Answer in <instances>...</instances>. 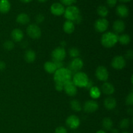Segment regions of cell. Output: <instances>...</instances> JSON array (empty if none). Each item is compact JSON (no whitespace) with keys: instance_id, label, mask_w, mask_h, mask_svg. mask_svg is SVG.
I'll use <instances>...</instances> for the list:
<instances>
[{"instance_id":"cell-42","label":"cell","mask_w":133,"mask_h":133,"mask_svg":"<svg viewBox=\"0 0 133 133\" xmlns=\"http://www.w3.org/2000/svg\"><path fill=\"white\" fill-rule=\"evenodd\" d=\"M82 20H83V18H82L81 15H80L79 17H78L76 19H75V22H75L76 24H79V23H81Z\"/></svg>"},{"instance_id":"cell-10","label":"cell","mask_w":133,"mask_h":133,"mask_svg":"<svg viewBox=\"0 0 133 133\" xmlns=\"http://www.w3.org/2000/svg\"><path fill=\"white\" fill-rule=\"evenodd\" d=\"M83 66H84V63H83V60L77 57V58H74L71 61L69 70L71 72H78L83 68Z\"/></svg>"},{"instance_id":"cell-17","label":"cell","mask_w":133,"mask_h":133,"mask_svg":"<svg viewBox=\"0 0 133 133\" xmlns=\"http://www.w3.org/2000/svg\"><path fill=\"white\" fill-rule=\"evenodd\" d=\"M23 32L19 29H14L11 32V38L12 41L16 42H21L23 38Z\"/></svg>"},{"instance_id":"cell-38","label":"cell","mask_w":133,"mask_h":133,"mask_svg":"<svg viewBox=\"0 0 133 133\" xmlns=\"http://www.w3.org/2000/svg\"><path fill=\"white\" fill-rule=\"evenodd\" d=\"M55 89L57 90V91H58V92H61V91L63 90L64 89V84L60 83H55Z\"/></svg>"},{"instance_id":"cell-14","label":"cell","mask_w":133,"mask_h":133,"mask_svg":"<svg viewBox=\"0 0 133 133\" xmlns=\"http://www.w3.org/2000/svg\"><path fill=\"white\" fill-rule=\"evenodd\" d=\"M99 105L94 100H88L86 101L83 106V109L87 113H92L98 110Z\"/></svg>"},{"instance_id":"cell-45","label":"cell","mask_w":133,"mask_h":133,"mask_svg":"<svg viewBox=\"0 0 133 133\" xmlns=\"http://www.w3.org/2000/svg\"><path fill=\"white\" fill-rule=\"evenodd\" d=\"M110 131H111L112 133H119V131L117 129H112Z\"/></svg>"},{"instance_id":"cell-15","label":"cell","mask_w":133,"mask_h":133,"mask_svg":"<svg viewBox=\"0 0 133 133\" xmlns=\"http://www.w3.org/2000/svg\"><path fill=\"white\" fill-rule=\"evenodd\" d=\"M116 12L117 15L121 18H126L129 14V10L126 5L121 4L119 5L116 9Z\"/></svg>"},{"instance_id":"cell-44","label":"cell","mask_w":133,"mask_h":133,"mask_svg":"<svg viewBox=\"0 0 133 133\" xmlns=\"http://www.w3.org/2000/svg\"><path fill=\"white\" fill-rule=\"evenodd\" d=\"M127 112H128V114H130V115H132L133 113L132 108H129V109H128V110H127Z\"/></svg>"},{"instance_id":"cell-11","label":"cell","mask_w":133,"mask_h":133,"mask_svg":"<svg viewBox=\"0 0 133 133\" xmlns=\"http://www.w3.org/2000/svg\"><path fill=\"white\" fill-rule=\"evenodd\" d=\"M63 90L65 91L66 94L71 97L75 96L77 93V88L76 86L74 84L72 81H70L64 83Z\"/></svg>"},{"instance_id":"cell-12","label":"cell","mask_w":133,"mask_h":133,"mask_svg":"<svg viewBox=\"0 0 133 133\" xmlns=\"http://www.w3.org/2000/svg\"><path fill=\"white\" fill-rule=\"evenodd\" d=\"M50 11L53 15L59 16L64 14L65 11V7L61 3L56 2L51 5L50 7Z\"/></svg>"},{"instance_id":"cell-6","label":"cell","mask_w":133,"mask_h":133,"mask_svg":"<svg viewBox=\"0 0 133 133\" xmlns=\"http://www.w3.org/2000/svg\"><path fill=\"white\" fill-rule=\"evenodd\" d=\"M125 65L126 61L123 56H116L112 60L111 66L116 70H122L125 67Z\"/></svg>"},{"instance_id":"cell-39","label":"cell","mask_w":133,"mask_h":133,"mask_svg":"<svg viewBox=\"0 0 133 133\" xmlns=\"http://www.w3.org/2000/svg\"><path fill=\"white\" fill-rule=\"evenodd\" d=\"M125 57L129 60L132 59L133 58V51L131 49H129V50L127 51L125 53Z\"/></svg>"},{"instance_id":"cell-28","label":"cell","mask_w":133,"mask_h":133,"mask_svg":"<svg viewBox=\"0 0 133 133\" xmlns=\"http://www.w3.org/2000/svg\"><path fill=\"white\" fill-rule=\"evenodd\" d=\"M70 107L75 112H80L82 109L80 102L77 99H73L70 101Z\"/></svg>"},{"instance_id":"cell-3","label":"cell","mask_w":133,"mask_h":133,"mask_svg":"<svg viewBox=\"0 0 133 133\" xmlns=\"http://www.w3.org/2000/svg\"><path fill=\"white\" fill-rule=\"evenodd\" d=\"M72 78V82L74 83V84L78 87H84L85 88L89 81L88 75L85 73L81 72V71H78V72L75 73Z\"/></svg>"},{"instance_id":"cell-41","label":"cell","mask_w":133,"mask_h":133,"mask_svg":"<svg viewBox=\"0 0 133 133\" xmlns=\"http://www.w3.org/2000/svg\"><path fill=\"white\" fill-rule=\"evenodd\" d=\"M94 87V83H93V81H90V80H89V81H88V84H87V85L86 86L85 88H87V89L90 90L91 88H92V87Z\"/></svg>"},{"instance_id":"cell-47","label":"cell","mask_w":133,"mask_h":133,"mask_svg":"<svg viewBox=\"0 0 133 133\" xmlns=\"http://www.w3.org/2000/svg\"><path fill=\"white\" fill-rule=\"evenodd\" d=\"M22 3H27L31 2L32 0H20Z\"/></svg>"},{"instance_id":"cell-20","label":"cell","mask_w":133,"mask_h":133,"mask_svg":"<svg viewBox=\"0 0 133 133\" xmlns=\"http://www.w3.org/2000/svg\"><path fill=\"white\" fill-rule=\"evenodd\" d=\"M30 17L26 13L22 12L18 14L16 17V22L21 25H26L29 23Z\"/></svg>"},{"instance_id":"cell-27","label":"cell","mask_w":133,"mask_h":133,"mask_svg":"<svg viewBox=\"0 0 133 133\" xmlns=\"http://www.w3.org/2000/svg\"><path fill=\"white\" fill-rule=\"evenodd\" d=\"M118 42L122 45H128L131 42V37L129 35L123 34L118 36Z\"/></svg>"},{"instance_id":"cell-21","label":"cell","mask_w":133,"mask_h":133,"mask_svg":"<svg viewBox=\"0 0 133 133\" xmlns=\"http://www.w3.org/2000/svg\"><path fill=\"white\" fill-rule=\"evenodd\" d=\"M11 5L9 0H0V12L6 14L10 10Z\"/></svg>"},{"instance_id":"cell-52","label":"cell","mask_w":133,"mask_h":133,"mask_svg":"<svg viewBox=\"0 0 133 133\" xmlns=\"http://www.w3.org/2000/svg\"><path fill=\"white\" fill-rule=\"evenodd\" d=\"M72 133H75V132H72Z\"/></svg>"},{"instance_id":"cell-51","label":"cell","mask_w":133,"mask_h":133,"mask_svg":"<svg viewBox=\"0 0 133 133\" xmlns=\"http://www.w3.org/2000/svg\"><path fill=\"white\" fill-rule=\"evenodd\" d=\"M122 133H129V132H126V131H125V132H122Z\"/></svg>"},{"instance_id":"cell-26","label":"cell","mask_w":133,"mask_h":133,"mask_svg":"<svg viewBox=\"0 0 133 133\" xmlns=\"http://www.w3.org/2000/svg\"><path fill=\"white\" fill-rule=\"evenodd\" d=\"M103 127L107 131H110L113 127V122L110 118H105L102 122Z\"/></svg>"},{"instance_id":"cell-46","label":"cell","mask_w":133,"mask_h":133,"mask_svg":"<svg viewBox=\"0 0 133 133\" xmlns=\"http://www.w3.org/2000/svg\"><path fill=\"white\" fill-rule=\"evenodd\" d=\"M61 47H62V48H64V47H65L66 45V42L65 41H62L61 42Z\"/></svg>"},{"instance_id":"cell-37","label":"cell","mask_w":133,"mask_h":133,"mask_svg":"<svg viewBox=\"0 0 133 133\" xmlns=\"http://www.w3.org/2000/svg\"><path fill=\"white\" fill-rule=\"evenodd\" d=\"M118 0H107V4L109 7H114L116 5Z\"/></svg>"},{"instance_id":"cell-33","label":"cell","mask_w":133,"mask_h":133,"mask_svg":"<svg viewBox=\"0 0 133 133\" xmlns=\"http://www.w3.org/2000/svg\"><path fill=\"white\" fill-rule=\"evenodd\" d=\"M126 104L127 105H131L132 106L133 105V93L132 92H131L128 96H127L125 99Z\"/></svg>"},{"instance_id":"cell-4","label":"cell","mask_w":133,"mask_h":133,"mask_svg":"<svg viewBox=\"0 0 133 133\" xmlns=\"http://www.w3.org/2000/svg\"><path fill=\"white\" fill-rule=\"evenodd\" d=\"M64 15L67 20L74 22L75 19L81 15L80 10L77 6H75V5L68 6L65 9Z\"/></svg>"},{"instance_id":"cell-7","label":"cell","mask_w":133,"mask_h":133,"mask_svg":"<svg viewBox=\"0 0 133 133\" xmlns=\"http://www.w3.org/2000/svg\"><path fill=\"white\" fill-rule=\"evenodd\" d=\"M109 23L105 18H99L97 19L94 23V28L96 31L99 32H104L107 30Z\"/></svg>"},{"instance_id":"cell-8","label":"cell","mask_w":133,"mask_h":133,"mask_svg":"<svg viewBox=\"0 0 133 133\" xmlns=\"http://www.w3.org/2000/svg\"><path fill=\"white\" fill-rule=\"evenodd\" d=\"M66 50L64 48H62V47H58V48H55L51 53L53 61H63L66 57Z\"/></svg>"},{"instance_id":"cell-50","label":"cell","mask_w":133,"mask_h":133,"mask_svg":"<svg viewBox=\"0 0 133 133\" xmlns=\"http://www.w3.org/2000/svg\"><path fill=\"white\" fill-rule=\"evenodd\" d=\"M38 1L39 2L44 3V2H45V1H48V0H38Z\"/></svg>"},{"instance_id":"cell-35","label":"cell","mask_w":133,"mask_h":133,"mask_svg":"<svg viewBox=\"0 0 133 133\" xmlns=\"http://www.w3.org/2000/svg\"><path fill=\"white\" fill-rule=\"evenodd\" d=\"M35 19H36V22L37 23H41L45 19V17H44V16L42 14H38L36 15Z\"/></svg>"},{"instance_id":"cell-19","label":"cell","mask_w":133,"mask_h":133,"mask_svg":"<svg viewBox=\"0 0 133 133\" xmlns=\"http://www.w3.org/2000/svg\"><path fill=\"white\" fill-rule=\"evenodd\" d=\"M116 100L112 97H108L104 100V106L107 110H112L116 107Z\"/></svg>"},{"instance_id":"cell-48","label":"cell","mask_w":133,"mask_h":133,"mask_svg":"<svg viewBox=\"0 0 133 133\" xmlns=\"http://www.w3.org/2000/svg\"><path fill=\"white\" fill-rule=\"evenodd\" d=\"M96 133H106L105 131H103V130H99V131H97Z\"/></svg>"},{"instance_id":"cell-40","label":"cell","mask_w":133,"mask_h":133,"mask_svg":"<svg viewBox=\"0 0 133 133\" xmlns=\"http://www.w3.org/2000/svg\"><path fill=\"white\" fill-rule=\"evenodd\" d=\"M53 62H54V64H55L57 69H60L63 68L64 64L62 62V61H53Z\"/></svg>"},{"instance_id":"cell-18","label":"cell","mask_w":133,"mask_h":133,"mask_svg":"<svg viewBox=\"0 0 133 133\" xmlns=\"http://www.w3.org/2000/svg\"><path fill=\"white\" fill-rule=\"evenodd\" d=\"M101 90L104 94L112 95L114 94L115 89H114V86L111 83L105 82L101 86Z\"/></svg>"},{"instance_id":"cell-24","label":"cell","mask_w":133,"mask_h":133,"mask_svg":"<svg viewBox=\"0 0 133 133\" xmlns=\"http://www.w3.org/2000/svg\"><path fill=\"white\" fill-rule=\"evenodd\" d=\"M44 70H45L46 72L48 74H54L57 70V67H56L55 64H54L53 62H50V61H48L45 62L44 65Z\"/></svg>"},{"instance_id":"cell-34","label":"cell","mask_w":133,"mask_h":133,"mask_svg":"<svg viewBox=\"0 0 133 133\" xmlns=\"http://www.w3.org/2000/svg\"><path fill=\"white\" fill-rule=\"evenodd\" d=\"M60 1H61V3H62L64 6L66 5L68 6L73 5V4L76 2V0H60Z\"/></svg>"},{"instance_id":"cell-9","label":"cell","mask_w":133,"mask_h":133,"mask_svg":"<svg viewBox=\"0 0 133 133\" xmlns=\"http://www.w3.org/2000/svg\"><path fill=\"white\" fill-rule=\"evenodd\" d=\"M109 71L103 66H99L96 70V77L101 81H107L109 79Z\"/></svg>"},{"instance_id":"cell-25","label":"cell","mask_w":133,"mask_h":133,"mask_svg":"<svg viewBox=\"0 0 133 133\" xmlns=\"http://www.w3.org/2000/svg\"><path fill=\"white\" fill-rule=\"evenodd\" d=\"M97 12L99 16L104 18L109 14V9L105 5H99L97 9Z\"/></svg>"},{"instance_id":"cell-31","label":"cell","mask_w":133,"mask_h":133,"mask_svg":"<svg viewBox=\"0 0 133 133\" xmlns=\"http://www.w3.org/2000/svg\"><path fill=\"white\" fill-rule=\"evenodd\" d=\"M69 55H70V57L74 58H77L80 55V51L77 48H72L69 49Z\"/></svg>"},{"instance_id":"cell-32","label":"cell","mask_w":133,"mask_h":133,"mask_svg":"<svg viewBox=\"0 0 133 133\" xmlns=\"http://www.w3.org/2000/svg\"><path fill=\"white\" fill-rule=\"evenodd\" d=\"M3 48L6 50L10 51L14 48V43L12 40H6L3 43Z\"/></svg>"},{"instance_id":"cell-23","label":"cell","mask_w":133,"mask_h":133,"mask_svg":"<svg viewBox=\"0 0 133 133\" xmlns=\"http://www.w3.org/2000/svg\"><path fill=\"white\" fill-rule=\"evenodd\" d=\"M63 29L66 33L71 34L72 32H74V30H75V24L71 21L66 20L64 23Z\"/></svg>"},{"instance_id":"cell-13","label":"cell","mask_w":133,"mask_h":133,"mask_svg":"<svg viewBox=\"0 0 133 133\" xmlns=\"http://www.w3.org/2000/svg\"><path fill=\"white\" fill-rule=\"evenodd\" d=\"M66 125L71 129H76L80 125V119L77 116L71 115L66 119Z\"/></svg>"},{"instance_id":"cell-30","label":"cell","mask_w":133,"mask_h":133,"mask_svg":"<svg viewBox=\"0 0 133 133\" xmlns=\"http://www.w3.org/2000/svg\"><path fill=\"white\" fill-rule=\"evenodd\" d=\"M131 125V121L129 118H124L122 119L119 123V127L121 129H126L129 128Z\"/></svg>"},{"instance_id":"cell-43","label":"cell","mask_w":133,"mask_h":133,"mask_svg":"<svg viewBox=\"0 0 133 133\" xmlns=\"http://www.w3.org/2000/svg\"><path fill=\"white\" fill-rule=\"evenodd\" d=\"M6 68V64L3 61H0V70H5Z\"/></svg>"},{"instance_id":"cell-16","label":"cell","mask_w":133,"mask_h":133,"mask_svg":"<svg viewBox=\"0 0 133 133\" xmlns=\"http://www.w3.org/2000/svg\"><path fill=\"white\" fill-rule=\"evenodd\" d=\"M125 24L123 20L117 19L113 23V29L116 35L123 32L125 31Z\"/></svg>"},{"instance_id":"cell-49","label":"cell","mask_w":133,"mask_h":133,"mask_svg":"<svg viewBox=\"0 0 133 133\" xmlns=\"http://www.w3.org/2000/svg\"><path fill=\"white\" fill-rule=\"evenodd\" d=\"M119 1H122V2L127 3V2H129V1H131V0H119Z\"/></svg>"},{"instance_id":"cell-36","label":"cell","mask_w":133,"mask_h":133,"mask_svg":"<svg viewBox=\"0 0 133 133\" xmlns=\"http://www.w3.org/2000/svg\"><path fill=\"white\" fill-rule=\"evenodd\" d=\"M55 133H68V131L64 127L60 126L56 129L55 131Z\"/></svg>"},{"instance_id":"cell-22","label":"cell","mask_w":133,"mask_h":133,"mask_svg":"<svg viewBox=\"0 0 133 133\" xmlns=\"http://www.w3.org/2000/svg\"><path fill=\"white\" fill-rule=\"evenodd\" d=\"M36 53L32 49H27L24 55V58L28 63H32L36 59Z\"/></svg>"},{"instance_id":"cell-2","label":"cell","mask_w":133,"mask_h":133,"mask_svg":"<svg viewBox=\"0 0 133 133\" xmlns=\"http://www.w3.org/2000/svg\"><path fill=\"white\" fill-rule=\"evenodd\" d=\"M118 42V36L112 32H105L101 38V42L103 46L106 48L114 47Z\"/></svg>"},{"instance_id":"cell-29","label":"cell","mask_w":133,"mask_h":133,"mask_svg":"<svg viewBox=\"0 0 133 133\" xmlns=\"http://www.w3.org/2000/svg\"><path fill=\"white\" fill-rule=\"evenodd\" d=\"M90 95L94 99H97L100 97L101 91L97 87H93L90 89Z\"/></svg>"},{"instance_id":"cell-1","label":"cell","mask_w":133,"mask_h":133,"mask_svg":"<svg viewBox=\"0 0 133 133\" xmlns=\"http://www.w3.org/2000/svg\"><path fill=\"white\" fill-rule=\"evenodd\" d=\"M53 79L55 83H60L64 84L66 82L71 81L72 72L68 68H65L57 69L54 73Z\"/></svg>"},{"instance_id":"cell-5","label":"cell","mask_w":133,"mask_h":133,"mask_svg":"<svg viewBox=\"0 0 133 133\" xmlns=\"http://www.w3.org/2000/svg\"><path fill=\"white\" fill-rule=\"evenodd\" d=\"M26 31H27V35L32 39L39 38L42 35L41 29L38 25H37L36 24H34V23L30 24L27 27Z\"/></svg>"}]
</instances>
